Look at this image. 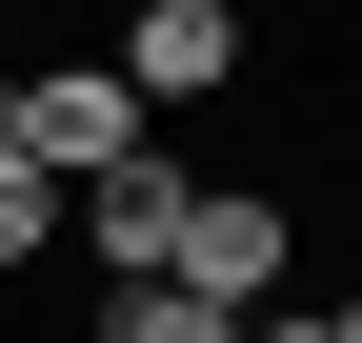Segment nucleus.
<instances>
[{
	"instance_id": "f257e3e1",
	"label": "nucleus",
	"mask_w": 362,
	"mask_h": 343,
	"mask_svg": "<svg viewBox=\"0 0 362 343\" xmlns=\"http://www.w3.org/2000/svg\"><path fill=\"white\" fill-rule=\"evenodd\" d=\"M0 142H21L40 182H81V162L161 142V121H141V81H121V61H21V81H0Z\"/></svg>"
},
{
	"instance_id": "f03ea898",
	"label": "nucleus",
	"mask_w": 362,
	"mask_h": 343,
	"mask_svg": "<svg viewBox=\"0 0 362 343\" xmlns=\"http://www.w3.org/2000/svg\"><path fill=\"white\" fill-rule=\"evenodd\" d=\"M282 263H302V202H282V182H202V202H181V263H161V283H202L221 323H262V303H282Z\"/></svg>"
},
{
	"instance_id": "7ed1b4c3",
	"label": "nucleus",
	"mask_w": 362,
	"mask_h": 343,
	"mask_svg": "<svg viewBox=\"0 0 362 343\" xmlns=\"http://www.w3.org/2000/svg\"><path fill=\"white\" fill-rule=\"evenodd\" d=\"M181 202H202V162L121 142V162H81V182H61V223H81V263H101V283H161V263H181Z\"/></svg>"
},
{
	"instance_id": "20e7f679",
	"label": "nucleus",
	"mask_w": 362,
	"mask_h": 343,
	"mask_svg": "<svg viewBox=\"0 0 362 343\" xmlns=\"http://www.w3.org/2000/svg\"><path fill=\"white\" fill-rule=\"evenodd\" d=\"M121 81H141V121L221 101V81H242V0H141V21H121Z\"/></svg>"
},
{
	"instance_id": "39448f33",
	"label": "nucleus",
	"mask_w": 362,
	"mask_h": 343,
	"mask_svg": "<svg viewBox=\"0 0 362 343\" xmlns=\"http://www.w3.org/2000/svg\"><path fill=\"white\" fill-rule=\"evenodd\" d=\"M81 343H242L202 283H81Z\"/></svg>"
},
{
	"instance_id": "423d86ee",
	"label": "nucleus",
	"mask_w": 362,
	"mask_h": 343,
	"mask_svg": "<svg viewBox=\"0 0 362 343\" xmlns=\"http://www.w3.org/2000/svg\"><path fill=\"white\" fill-rule=\"evenodd\" d=\"M40 242H61V182H40V162L0 142V263H40Z\"/></svg>"
},
{
	"instance_id": "0eeeda50",
	"label": "nucleus",
	"mask_w": 362,
	"mask_h": 343,
	"mask_svg": "<svg viewBox=\"0 0 362 343\" xmlns=\"http://www.w3.org/2000/svg\"><path fill=\"white\" fill-rule=\"evenodd\" d=\"M242 343H362V283H342V303H262Z\"/></svg>"
},
{
	"instance_id": "6e6552de",
	"label": "nucleus",
	"mask_w": 362,
	"mask_h": 343,
	"mask_svg": "<svg viewBox=\"0 0 362 343\" xmlns=\"http://www.w3.org/2000/svg\"><path fill=\"white\" fill-rule=\"evenodd\" d=\"M0 21H21V0H0Z\"/></svg>"
}]
</instances>
